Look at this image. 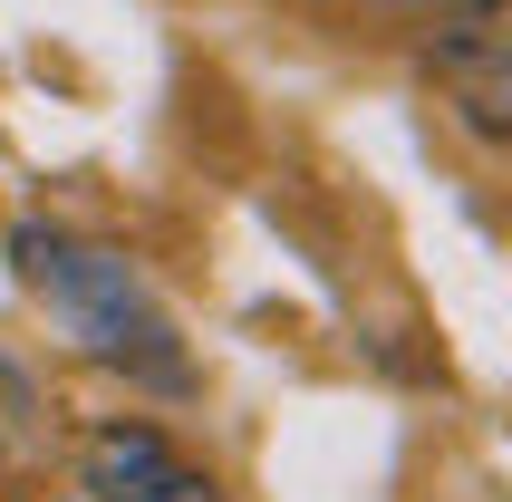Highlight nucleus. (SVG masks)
<instances>
[{
  "instance_id": "1",
  "label": "nucleus",
  "mask_w": 512,
  "mask_h": 502,
  "mask_svg": "<svg viewBox=\"0 0 512 502\" xmlns=\"http://www.w3.org/2000/svg\"><path fill=\"white\" fill-rule=\"evenodd\" d=\"M20 271H29V290H49V300L68 309V329H78L107 367L155 377V387H174V377H184L174 319L145 300V280L126 271L116 251H78V242H58V232H20Z\"/></svg>"
},
{
  "instance_id": "2",
  "label": "nucleus",
  "mask_w": 512,
  "mask_h": 502,
  "mask_svg": "<svg viewBox=\"0 0 512 502\" xmlns=\"http://www.w3.org/2000/svg\"><path fill=\"white\" fill-rule=\"evenodd\" d=\"M426 68H435V97L455 107V126L474 145L512 136V0L503 10H445Z\"/></svg>"
},
{
  "instance_id": "3",
  "label": "nucleus",
  "mask_w": 512,
  "mask_h": 502,
  "mask_svg": "<svg viewBox=\"0 0 512 502\" xmlns=\"http://www.w3.org/2000/svg\"><path fill=\"white\" fill-rule=\"evenodd\" d=\"M78 493L87 502H213V483H203L155 425H107V435L87 445V464H78Z\"/></svg>"
},
{
  "instance_id": "4",
  "label": "nucleus",
  "mask_w": 512,
  "mask_h": 502,
  "mask_svg": "<svg viewBox=\"0 0 512 502\" xmlns=\"http://www.w3.org/2000/svg\"><path fill=\"white\" fill-rule=\"evenodd\" d=\"M397 10H426V20H445V10H503V0H397Z\"/></svg>"
},
{
  "instance_id": "5",
  "label": "nucleus",
  "mask_w": 512,
  "mask_h": 502,
  "mask_svg": "<svg viewBox=\"0 0 512 502\" xmlns=\"http://www.w3.org/2000/svg\"><path fill=\"white\" fill-rule=\"evenodd\" d=\"M78 502H87V493H78Z\"/></svg>"
}]
</instances>
